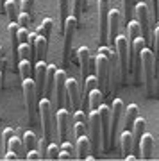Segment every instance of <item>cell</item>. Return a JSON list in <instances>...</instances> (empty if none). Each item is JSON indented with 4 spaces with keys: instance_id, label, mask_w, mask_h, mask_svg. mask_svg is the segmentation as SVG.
I'll return each instance as SVG.
<instances>
[{
    "instance_id": "31",
    "label": "cell",
    "mask_w": 159,
    "mask_h": 161,
    "mask_svg": "<svg viewBox=\"0 0 159 161\" xmlns=\"http://www.w3.org/2000/svg\"><path fill=\"white\" fill-rule=\"evenodd\" d=\"M4 13L9 16V20H11V22H16V18H18V7H16V4H14V0H6V4H4Z\"/></svg>"
},
{
    "instance_id": "16",
    "label": "cell",
    "mask_w": 159,
    "mask_h": 161,
    "mask_svg": "<svg viewBox=\"0 0 159 161\" xmlns=\"http://www.w3.org/2000/svg\"><path fill=\"white\" fill-rule=\"evenodd\" d=\"M56 122H57V136L61 142L68 138V129H70V113L64 108H59L56 113Z\"/></svg>"
},
{
    "instance_id": "36",
    "label": "cell",
    "mask_w": 159,
    "mask_h": 161,
    "mask_svg": "<svg viewBox=\"0 0 159 161\" xmlns=\"http://www.w3.org/2000/svg\"><path fill=\"white\" fill-rule=\"evenodd\" d=\"M154 64H156V68H154V79H156V82H154V95L159 98V54L154 58Z\"/></svg>"
},
{
    "instance_id": "39",
    "label": "cell",
    "mask_w": 159,
    "mask_h": 161,
    "mask_svg": "<svg viewBox=\"0 0 159 161\" xmlns=\"http://www.w3.org/2000/svg\"><path fill=\"white\" fill-rule=\"evenodd\" d=\"M152 45H154V50H156V54H154V58H156L159 54V25L154 27L152 31Z\"/></svg>"
},
{
    "instance_id": "34",
    "label": "cell",
    "mask_w": 159,
    "mask_h": 161,
    "mask_svg": "<svg viewBox=\"0 0 159 161\" xmlns=\"http://www.w3.org/2000/svg\"><path fill=\"white\" fill-rule=\"evenodd\" d=\"M86 6H88V0H74V16L77 18L79 23H80V16H82Z\"/></svg>"
},
{
    "instance_id": "22",
    "label": "cell",
    "mask_w": 159,
    "mask_h": 161,
    "mask_svg": "<svg viewBox=\"0 0 159 161\" xmlns=\"http://www.w3.org/2000/svg\"><path fill=\"white\" fill-rule=\"evenodd\" d=\"M77 158V150L72 143H70L68 140H64L61 145V149H59V154H57V159L61 161H70V159H75Z\"/></svg>"
},
{
    "instance_id": "42",
    "label": "cell",
    "mask_w": 159,
    "mask_h": 161,
    "mask_svg": "<svg viewBox=\"0 0 159 161\" xmlns=\"http://www.w3.org/2000/svg\"><path fill=\"white\" fill-rule=\"evenodd\" d=\"M29 29H23V27H18V41L20 43H27L29 41Z\"/></svg>"
},
{
    "instance_id": "37",
    "label": "cell",
    "mask_w": 159,
    "mask_h": 161,
    "mask_svg": "<svg viewBox=\"0 0 159 161\" xmlns=\"http://www.w3.org/2000/svg\"><path fill=\"white\" fill-rule=\"evenodd\" d=\"M18 22V27H23V29H29L30 27V14H27V13H20L16 18Z\"/></svg>"
},
{
    "instance_id": "19",
    "label": "cell",
    "mask_w": 159,
    "mask_h": 161,
    "mask_svg": "<svg viewBox=\"0 0 159 161\" xmlns=\"http://www.w3.org/2000/svg\"><path fill=\"white\" fill-rule=\"evenodd\" d=\"M77 56H79V63H80V75H82V82H84V79L88 77V72H90V59H91L90 48H88V47H80L79 50H77Z\"/></svg>"
},
{
    "instance_id": "5",
    "label": "cell",
    "mask_w": 159,
    "mask_h": 161,
    "mask_svg": "<svg viewBox=\"0 0 159 161\" xmlns=\"http://www.w3.org/2000/svg\"><path fill=\"white\" fill-rule=\"evenodd\" d=\"M93 66H95V75L98 79V88L104 93V97L109 95V59L98 52L93 58Z\"/></svg>"
},
{
    "instance_id": "46",
    "label": "cell",
    "mask_w": 159,
    "mask_h": 161,
    "mask_svg": "<svg viewBox=\"0 0 159 161\" xmlns=\"http://www.w3.org/2000/svg\"><path fill=\"white\" fill-rule=\"evenodd\" d=\"M152 20H154V23L159 22L157 20V0H152Z\"/></svg>"
},
{
    "instance_id": "12",
    "label": "cell",
    "mask_w": 159,
    "mask_h": 161,
    "mask_svg": "<svg viewBox=\"0 0 159 161\" xmlns=\"http://www.w3.org/2000/svg\"><path fill=\"white\" fill-rule=\"evenodd\" d=\"M88 129H90L91 150L98 154V149H100V115H98V109L90 111V116H88Z\"/></svg>"
},
{
    "instance_id": "3",
    "label": "cell",
    "mask_w": 159,
    "mask_h": 161,
    "mask_svg": "<svg viewBox=\"0 0 159 161\" xmlns=\"http://www.w3.org/2000/svg\"><path fill=\"white\" fill-rule=\"evenodd\" d=\"M145 47H147V43L141 36H138L136 40L129 43V72H132L136 84L140 82V77H141V50Z\"/></svg>"
},
{
    "instance_id": "49",
    "label": "cell",
    "mask_w": 159,
    "mask_h": 161,
    "mask_svg": "<svg viewBox=\"0 0 159 161\" xmlns=\"http://www.w3.org/2000/svg\"><path fill=\"white\" fill-rule=\"evenodd\" d=\"M2 82H4V75H2V70H0V95H2Z\"/></svg>"
},
{
    "instance_id": "15",
    "label": "cell",
    "mask_w": 159,
    "mask_h": 161,
    "mask_svg": "<svg viewBox=\"0 0 159 161\" xmlns=\"http://www.w3.org/2000/svg\"><path fill=\"white\" fill-rule=\"evenodd\" d=\"M47 66L48 64L45 63V59L41 61H36L34 64V86H36V95H38V100L43 97L45 93V77H47Z\"/></svg>"
},
{
    "instance_id": "35",
    "label": "cell",
    "mask_w": 159,
    "mask_h": 161,
    "mask_svg": "<svg viewBox=\"0 0 159 161\" xmlns=\"http://www.w3.org/2000/svg\"><path fill=\"white\" fill-rule=\"evenodd\" d=\"M132 9H134V0H123V20L125 25L129 20H132Z\"/></svg>"
},
{
    "instance_id": "4",
    "label": "cell",
    "mask_w": 159,
    "mask_h": 161,
    "mask_svg": "<svg viewBox=\"0 0 159 161\" xmlns=\"http://www.w3.org/2000/svg\"><path fill=\"white\" fill-rule=\"evenodd\" d=\"M114 50L118 52V66H120V80L122 84L127 82V75H129V43H127V36H116L114 41Z\"/></svg>"
},
{
    "instance_id": "18",
    "label": "cell",
    "mask_w": 159,
    "mask_h": 161,
    "mask_svg": "<svg viewBox=\"0 0 159 161\" xmlns=\"http://www.w3.org/2000/svg\"><path fill=\"white\" fill-rule=\"evenodd\" d=\"M152 149H154V136L143 132L141 142H140V159H150L152 158Z\"/></svg>"
},
{
    "instance_id": "1",
    "label": "cell",
    "mask_w": 159,
    "mask_h": 161,
    "mask_svg": "<svg viewBox=\"0 0 159 161\" xmlns=\"http://www.w3.org/2000/svg\"><path fill=\"white\" fill-rule=\"evenodd\" d=\"M38 115H40L41 131H43L40 154H41V159H47V147H48L52 136H54V106H52L50 98L41 97L38 100Z\"/></svg>"
},
{
    "instance_id": "45",
    "label": "cell",
    "mask_w": 159,
    "mask_h": 161,
    "mask_svg": "<svg viewBox=\"0 0 159 161\" xmlns=\"http://www.w3.org/2000/svg\"><path fill=\"white\" fill-rule=\"evenodd\" d=\"M32 6H34V0H22V13L30 14L32 13Z\"/></svg>"
},
{
    "instance_id": "9",
    "label": "cell",
    "mask_w": 159,
    "mask_h": 161,
    "mask_svg": "<svg viewBox=\"0 0 159 161\" xmlns=\"http://www.w3.org/2000/svg\"><path fill=\"white\" fill-rule=\"evenodd\" d=\"M98 115H100V147L104 152L111 149V142H109V122H111V108L102 104L98 108Z\"/></svg>"
},
{
    "instance_id": "38",
    "label": "cell",
    "mask_w": 159,
    "mask_h": 161,
    "mask_svg": "<svg viewBox=\"0 0 159 161\" xmlns=\"http://www.w3.org/2000/svg\"><path fill=\"white\" fill-rule=\"evenodd\" d=\"M57 154H59V147L56 143H48V147H47V159H57Z\"/></svg>"
},
{
    "instance_id": "27",
    "label": "cell",
    "mask_w": 159,
    "mask_h": 161,
    "mask_svg": "<svg viewBox=\"0 0 159 161\" xmlns=\"http://www.w3.org/2000/svg\"><path fill=\"white\" fill-rule=\"evenodd\" d=\"M47 45H48V41L43 38V34H38V32H36V61L45 59Z\"/></svg>"
},
{
    "instance_id": "41",
    "label": "cell",
    "mask_w": 159,
    "mask_h": 161,
    "mask_svg": "<svg viewBox=\"0 0 159 161\" xmlns=\"http://www.w3.org/2000/svg\"><path fill=\"white\" fill-rule=\"evenodd\" d=\"M86 132H88V124L77 122V124H75V138H79V136H82Z\"/></svg>"
},
{
    "instance_id": "11",
    "label": "cell",
    "mask_w": 159,
    "mask_h": 161,
    "mask_svg": "<svg viewBox=\"0 0 159 161\" xmlns=\"http://www.w3.org/2000/svg\"><path fill=\"white\" fill-rule=\"evenodd\" d=\"M97 11H98V41L106 45L107 43V20H109V11H111L109 0H98Z\"/></svg>"
},
{
    "instance_id": "8",
    "label": "cell",
    "mask_w": 159,
    "mask_h": 161,
    "mask_svg": "<svg viewBox=\"0 0 159 161\" xmlns=\"http://www.w3.org/2000/svg\"><path fill=\"white\" fill-rule=\"evenodd\" d=\"M79 27V22H77V18L74 14H70L66 18V22H64V47H63V64L64 66H68L70 63V52H72V43H74V34L75 31Z\"/></svg>"
},
{
    "instance_id": "21",
    "label": "cell",
    "mask_w": 159,
    "mask_h": 161,
    "mask_svg": "<svg viewBox=\"0 0 159 161\" xmlns=\"http://www.w3.org/2000/svg\"><path fill=\"white\" fill-rule=\"evenodd\" d=\"M75 150H77V158H79V159H84L86 156L91 152V143H90L88 134H82V136H79V138H77Z\"/></svg>"
},
{
    "instance_id": "2",
    "label": "cell",
    "mask_w": 159,
    "mask_h": 161,
    "mask_svg": "<svg viewBox=\"0 0 159 161\" xmlns=\"http://www.w3.org/2000/svg\"><path fill=\"white\" fill-rule=\"evenodd\" d=\"M22 88H23V97H25V109H27V118L30 124H36L40 115H38V95H36V86L34 80L27 77L22 79Z\"/></svg>"
},
{
    "instance_id": "29",
    "label": "cell",
    "mask_w": 159,
    "mask_h": 161,
    "mask_svg": "<svg viewBox=\"0 0 159 161\" xmlns=\"http://www.w3.org/2000/svg\"><path fill=\"white\" fill-rule=\"evenodd\" d=\"M22 145H23V150H25V152L36 149V145H38V138H36L34 132H30V131L25 132V134H23V138H22Z\"/></svg>"
},
{
    "instance_id": "51",
    "label": "cell",
    "mask_w": 159,
    "mask_h": 161,
    "mask_svg": "<svg viewBox=\"0 0 159 161\" xmlns=\"http://www.w3.org/2000/svg\"><path fill=\"white\" fill-rule=\"evenodd\" d=\"M157 20H159V0H157Z\"/></svg>"
},
{
    "instance_id": "26",
    "label": "cell",
    "mask_w": 159,
    "mask_h": 161,
    "mask_svg": "<svg viewBox=\"0 0 159 161\" xmlns=\"http://www.w3.org/2000/svg\"><path fill=\"white\" fill-rule=\"evenodd\" d=\"M7 150H11L13 154H16L18 158H22V159H25V150H23L22 140H20V138H16V134H14V136H13V138L9 140ZM7 150H6V152H7Z\"/></svg>"
},
{
    "instance_id": "24",
    "label": "cell",
    "mask_w": 159,
    "mask_h": 161,
    "mask_svg": "<svg viewBox=\"0 0 159 161\" xmlns=\"http://www.w3.org/2000/svg\"><path fill=\"white\" fill-rule=\"evenodd\" d=\"M125 111V118H123V129H131L134 120H136L138 116H140V108H138L136 104H131V106H127V109Z\"/></svg>"
},
{
    "instance_id": "25",
    "label": "cell",
    "mask_w": 159,
    "mask_h": 161,
    "mask_svg": "<svg viewBox=\"0 0 159 161\" xmlns=\"http://www.w3.org/2000/svg\"><path fill=\"white\" fill-rule=\"evenodd\" d=\"M104 93L100 92V88H95L93 92L90 93V97H88V108L90 109H98L100 106L104 104Z\"/></svg>"
},
{
    "instance_id": "40",
    "label": "cell",
    "mask_w": 159,
    "mask_h": 161,
    "mask_svg": "<svg viewBox=\"0 0 159 161\" xmlns=\"http://www.w3.org/2000/svg\"><path fill=\"white\" fill-rule=\"evenodd\" d=\"M77 122H82V124H88V115H86V111L82 109H77L74 111V124Z\"/></svg>"
},
{
    "instance_id": "10",
    "label": "cell",
    "mask_w": 159,
    "mask_h": 161,
    "mask_svg": "<svg viewBox=\"0 0 159 161\" xmlns=\"http://www.w3.org/2000/svg\"><path fill=\"white\" fill-rule=\"evenodd\" d=\"M64 104L68 111L80 109V88L75 79H66V88H64Z\"/></svg>"
},
{
    "instance_id": "20",
    "label": "cell",
    "mask_w": 159,
    "mask_h": 161,
    "mask_svg": "<svg viewBox=\"0 0 159 161\" xmlns=\"http://www.w3.org/2000/svg\"><path fill=\"white\" fill-rule=\"evenodd\" d=\"M54 75H56V66L54 64H48L47 66V77H45V93L43 97L45 98H54Z\"/></svg>"
},
{
    "instance_id": "6",
    "label": "cell",
    "mask_w": 159,
    "mask_h": 161,
    "mask_svg": "<svg viewBox=\"0 0 159 161\" xmlns=\"http://www.w3.org/2000/svg\"><path fill=\"white\" fill-rule=\"evenodd\" d=\"M154 52L150 50V47H145L141 50V74L148 95H154Z\"/></svg>"
},
{
    "instance_id": "13",
    "label": "cell",
    "mask_w": 159,
    "mask_h": 161,
    "mask_svg": "<svg viewBox=\"0 0 159 161\" xmlns=\"http://www.w3.org/2000/svg\"><path fill=\"white\" fill-rule=\"evenodd\" d=\"M122 115H123V102H122V98H114L113 104H111V122H109V142H111V147L114 145V138H116V131H118Z\"/></svg>"
},
{
    "instance_id": "23",
    "label": "cell",
    "mask_w": 159,
    "mask_h": 161,
    "mask_svg": "<svg viewBox=\"0 0 159 161\" xmlns=\"http://www.w3.org/2000/svg\"><path fill=\"white\" fill-rule=\"evenodd\" d=\"M120 145H122V154L123 158L132 152V132L131 129H123L120 134Z\"/></svg>"
},
{
    "instance_id": "7",
    "label": "cell",
    "mask_w": 159,
    "mask_h": 161,
    "mask_svg": "<svg viewBox=\"0 0 159 161\" xmlns=\"http://www.w3.org/2000/svg\"><path fill=\"white\" fill-rule=\"evenodd\" d=\"M132 13L136 14V22L140 25V31H141V38L145 40L147 47L152 45V40H150V14H148V6L145 2H140L134 6Z\"/></svg>"
},
{
    "instance_id": "43",
    "label": "cell",
    "mask_w": 159,
    "mask_h": 161,
    "mask_svg": "<svg viewBox=\"0 0 159 161\" xmlns=\"http://www.w3.org/2000/svg\"><path fill=\"white\" fill-rule=\"evenodd\" d=\"M25 159H29V161H40L41 159V154L36 149H32V150H29V152H25Z\"/></svg>"
},
{
    "instance_id": "48",
    "label": "cell",
    "mask_w": 159,
    "mask_h": 161,
    "mask_svg": "<svg viewBox=\"0 0 159 161\" xmlns=\"http://www.w3.org/2000/svg\"><path fill=\"white\" fill-rule=\"evenodd\" d=\"M2 66H4V48L0 45V70H2Z\"/></svg>"
},
{
    "instance_id": "14",
    "label": "cell",
    "mask_w": 159,
    "mask_h": 161,
    "mask_svg": "<svg viewBox=\"0 0 159 161\" xmlns=\"http://www.w3.org/2000/svg\"><path fill=\"white\" fill-rule=\"evenodd\" d=\"M64 88H66V74L64 70H56V75H54V95H56V100H54V106L57 109L59 108H64Z\"/></svg>"
},
{
    "instance_id": "50",
    "label": "cell",
    "mask_w": 159,
    "mask_h": 161,
    "mask_svg": "<svg viewBox=\"0 0 159 161\" xmlns=\"http://www.w3.org/2000/svg\"><path fill=\"white\" fill-rule=\"evenodd\" d=\"M4 4H6V0H0V11H4Z\"/></svg>"
},
{
    "instance_id": "17",
    "label": "cell",
    "mask_w": 159,
    "mask_h": 161,
    "mask_svg": "<svg viewBox=\"0 0 159 161\" xmlns=\"http://www.w3.org/2000/svg\"><path fill=\"white\" fill-rule=\"evenodd\" d=\"M120 13L116 9H111L109 11V20H107V43L114 48V41H116V36H118V25H120Z\"/></svg>"
},
{
    "instance_id": "30",
    "label": "cell",
    "mask_w": 159,
    "mask_h": 161,
    "mask_svg": "<svg viewBox=\"0 0 159 161\" xmlns=\"http://www.w3.org/2000/svg\"><path fill=\"white\" fill-rule=\"evenodd\" d=\"M18 72H20V77L22 79H27V77H30V74H32V63L29 61V59H20L18 61Z\"/></svg>"
},
{
    "instance_id": "32",
    "label": "cell",
    "mask_w": 159,
    "mask_h": 161,
    "mask_svg": "<svg viewBox=\"0 0 159 161\" xmlns=\"http://www.w3.org/2000/svg\"><path fill=\"white\" fill-rule=\"evenodd\" d=\"M59 4V14H61V29L64 27L66 18L70 16V0H57Z\"/></svg>"
},
{
    "instance_id": "47",
    "label": "cell",
    "mask_w": 159,
    "mask_h": 161,
    "mask_svg": "<svg viewBox=\"0 0 159 161\" xmlns=\"http://www.w3.org/2000/svg\"><path fill=\"white\" fill-rule=\"evenodd\" d=\"M4 159H7V161H14V159H18V156H16V154H13L11 150H7L6 156H4Z\"/></svg>"
},
{
    "instance_id": "44",
    "label": "cell",
    "mask_w": 159,
    "mask_h": 161,
    "mask_svg": "<svg viewBox=\"0 0 159 161\" xmlns=\"http://www.w3.org/2000/svg\"><path fill=\"white\" fill-rule=\"evenodd\" d=\"M14 136V131L13 129H6V131L2 132V140H4V147H6V150H7V145H9V140Z\"/></svg>"
},
{
    "instance_id": "28",
    "label": "cell",
    "mask_w": 159,
    "mask_h": 161,
    "mask_svg": "<svg viewBox=\"0 0 159 161\" xmlns=\"http://www.w3.org/2000/svg\"><path fill=\"white\" fill-rule=\"evenodd\" d=\"M125 27H127V43H131L138 36H141V31H140V25H138L136 20H129Z\"/></svg>"
},
{
    "instance_id": "33",
    "label": "cell",
    "mask_w": 159,
    "mask_h": 161,
    "mask_svg": "<svg viewBox=\"0 0 159 161\" xmlns=\"http://www.w3.org/2000/svg\"><path fill=\"white\" fill-rule=\"evenodd\" d=\"M52 29H54V20H52V18H45V20L41 22V34H43V38H45L47 41L50 40Z\"/></svg>"
}]
</instances>
